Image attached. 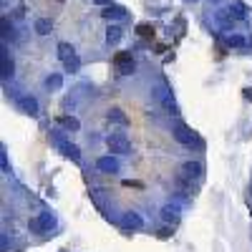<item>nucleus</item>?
Returning a JSON list of instances; mask_svg holds the SVG:
<instances>
[{"mask_svg":"<svg viewBox=\"0 0 252 252\" xmlns=\"http://www.w3.org/2000/svg\"><path fill=\"white\" fill-rule=\"evenodd\" d=\"M106 146L111 154H131V141L124 131H114L106 136Z\"/></svg>","mask_w":252,"mask_h":252,"instance_id":"1","label":"nucleus"},{"mask_svg":"<svg viewBox=\"0 0 252 252\" xmlns=\"http://www.w3.org/2000/svg\"><path fill=\"white\" fill-rule=\"evenodd\" d=\"M172 136H174L182 146H202V141L197 139V134H194L192 129H189L187 124H182V121H177V124H174Z\"/></svg>","mask_w":252,"mask_h":252,"instance_id":"2","label":"nucleus"},{"mask_svg":"<svg viewBox=\"0 0 252 252\" xmlns=\"http://www.w3.org/2000/svg\"><path fill=\"white\" fill-rule=\"evenodd\" d=\"M53 227H56V217L51 212H40L38 217L28 220V229H31V232H51Z\"/></svg>","mask_w":252,"mask_h":252,"instance_id":"3","label":"nucleus"},{"mask_svg":"<svg viewBox=\"0 0 252 252\" xmlns=\"http://www.w3.org/2000/svg\"><path fill=\"white\" fill-rule=\"evenodd\" d=\"M114 68L119 71V76H131L134 68H136V63H134L131 53H129V51L116 53V56H114Z\"/></svg>","mask_w":252,"mask_h":252,"instance_id":"4","label":"nucleus"},{"mask_svg":"<svg viewBox=\"0 0 252 252\" xmlns=\"http://www.w3.org/2000/svg\"><path fill=\"white\" fill-rule=\"evenodd\" d=\"M15 106H18L20 111H23L26 116H33V119L40 114V109H38V98H35V96H31V94L18 96V98H15Z\"/></svg>","mask_w":252,"mask_h":252,"instance_id":"5","label":"nucleus"},{"mask_svg":"<svg viewBox=\"0 0 252 252\" xmlns=\"http://www.w3.org/2000/svg\"><path fill=\"white\" fill-rule=\"evenodd\" d=\"M96 169H98L101 174H116V172L121 169V164H119V159H116L114 154H109V157H98V159H96Z\"/></svg>","mask_w":252,"mask_h":252,"instance_id":"6","label":"nucleus"},{"mask_svg":"<svg viewBox=\"0 0 252 252\" xmlns=\"http://www.w3.org/2000/svg\"><path fill=\"white\" fill-rule=\"evenodd\" d=\"M182 177L189 179V182H192V179H202V177H204V166H202V161H192V159L184 161V164H182Z\"/></svg>","mask_w":252,"mask_h":252,"instance_id":"7","label":"nucleus"},{"mask_svg":"<svg viewBox=\"0 0 252 252\" xmlns=\"http://www.w3.org/2000/svg\"><path fill=\"white\" fill-rule=\"evenodd\" d=\"M161 220H164L166 224H177V222L182 220V207H179L177 202H166V204L161 207Z\"/></svg>","mask_w":252,"mask_h":252,"instance_id":"8","label":"nucleus"},{"mask_svg":"<svg viewBox=\"0 0 252 252\" xmlns=\"http://www.w3.org/2000/svg\"><path fill=\"white\" fill-rule=\"evenodd\" d=\"M215 23H217V28L224 31V33H232V31H235V18H232V13H229V8L215 13Z\"/></svg>","mask_w":252,"mask_h":252,"instance_id":"9","label":"nucleus"},{"mask_svg":"<svg viewBox=\"0 0 252 252\" xmlns=\"http://www.w3.org/2000/svg\"><path fill=\"white\" fill-rule=\"evenodd\" d=\"M0 73H3V81L13 78V73H15V63H13V58H10L5 46L0 48Z\"/></svg>","mask_w":252,"mask_h":252,"instance_id":"10","label":"nucleus"},{"mask_svg":"<svg viewBox=\"0 0 252 252\" xmlns=\"http://www.w3.org/2000/svg\"><path fill=\"white\" fill-rule=\"evenodd\" d=\"M124 229H141L144 227V217L139 212H134V209H129V212H124L121 222H119Z\"/></svg>","mask_w":252,"mask_h":252,"instance_id":"11","label":"nucleus"},{"mask_svg":"<svg viewBox=\"0 0 252 252\" xmlns=\"http://www.w3.org/2000/svg\"><path fill=\"white\" fill-rule=\"evenodd\" d=\"M58 149L63 152V157L71 159L73 164H81V149H78L76 144H71L68 139H66V141H61V144H58Z\"/></svg>","mask_w":252,"mask_h":252,"instance_id":"12","label":"nucleus"},{"mask_svg":"<svg viewBox=\"0 0 252 252\" xmlns=\"http://www.w3.org/2000/svg\"><path fill=\"white\" fill-rule=\"evenodd\" d=\"M121 38H124V28L116 26V23H111V26L106 28V46H116V43H121Z\"/></svg>","mask_w":252,"mask_h":252,"instance_id":"13","label":"nucleus"},{"mask_svg":"<svg viewBox=\"0 0 252 252\" xmlns=\"http://www.w3.org/2000/svg\"><path fill=\"white\" fill-rule=\"evenodd\" d=\"M101 15L106 18V20H124V18H126V8H121V5H109V8L101 10Z\"/></svg>","mask_w":252,"mask_h":252,"instance_id":"14","label":"nucleus"},{"mask_svg":"<svg viewBox=\"0 0 252 252\" xmlns=\"http://www.w3.org/2000/svg\"><path fill=\"white\" fill-rule=\"evenodd\" d=\"M224 46H227V48H247L250 40L242 38V35H237V33H229V35L224 38Z\"/></svg>","mask_w":252,"mask_h":252,"instance_id":"15","label":"nucleus"},{"mask_svg":"<svg viewBox=\"0 0 252 252\" xmlns=\"http://www.w3.org/2000/svg\"><path fill=\"white\" fill-rule=\"evenodd\" d=\"M58 124H61L63 131H78V129H81V121H78L76 116H61Z\"/></svg>","mask_w":252,"mask_h":252,"instance_id":"16","label":"nucleus"},{"mask_svg":"<svg viewBox=\"0 0 252 252\" xmlns=\"http://www.w3.org/2000/svg\"><path fill=\"white\" fill-rule=\"evenodd\" d=\"M106 119H109L111 124H119V126H126V124H129V116H126L121 109H109V111H106Z\"/></svg>","mask_w":252,"mask_h":252,"instance_id":"17","label":"nucleus"},{"mask_svg":"<svg viewBox=\"0 0 252 252\" xmlns=\"http://www.w3.org/2000/svg\"><path fill=\"white\" fill-rule=\"evenodd\" d=\"M43 83H46L48 91H61V89H63V76H61V73H51V76H46Z\"/></svg>","mask_w":252,"mask_h":252,"instance_id":"18","label":"nucleus"},{"mask_svg":"<svg viewBox=\"0 0 252 252\" xmlns=\"http://www.w3.org/2000/svg\"><path fill=\"white\" fill-rule=\"evenodd\" d=\"M33 28H35V33H38V35H48V33L53 31V23H51L48 18H38L35 23H33Z\"/></svg>","mask_w":252,"mask_h":252,"instance_id":"19","label":"nucleus"},{"mask_svg":"<svg viewBox=\"0 0 252 252\" xmlns=\"http://www.w3.org/2000/svg\"><path fill=\"white\" fill-rule=\"evenodd\" d=\"M229 13H232L235 20H245V18H247V5L240 3V0H235V3L229 5Z\"/></svg>","mask_w":252,"mask_h":252,"instance_id":"20","label":"nucleus"},{"mask_svg":"<svg viewBox=\"0 0 252 252\" xmlns=\"http://www.w3.org/2000/svg\"><path fill=\"white\" fill-rule=\"evenodd\" d=\"M0 28H3V40H8V38H10V40H15V38H18V35H15L13 23H10V20H8L5 15H3V20H0Z\"/></svg>","mask_w":252,"mask_h":252,"instance_id":"21","label":"nucleus"},{"mask_svg":"<svg viewBox=\"0 0 252 252\" xmlns=\"http://www.w3.org/2000/svg\"><path fill=\"white\" fill-rule=\"evenodd\" d=\"M161 106L169 111V114H179V106H177V101L169 96V94H161Z\"/></svg>","mask_w":252,"mask_h":252,"instance_id":"22","label":"nucleus"},{"mask_svg":"<svg viewBox=\"0 0 252 252\" xmlns=\"http://www.w3.org/2000/svg\"><path fill=\"white\" fill-rule=\"evenodd\" d=\"M71 56H76V48L71 43H58V58L61 61H68Z\"/></svg>","mask_w":252,"mask_h":252,"instance_id":"23","label":"nucleus"},{"mask_svg":"<svg viewBox=\"0 0 252 252\" xmlns=\"http://www.w3.org/2000/svg\"><path fill=\"white\" fill-rule=\"evenodd\" d=\"M63 66H66V71H71V73H78L81 71V58L78 56H71L68 61H63Z\"/></svg>","mask_w":252,"mask_h":252,"instance_id":"24","label":"nucleus"},{"mask_svg":"<svg viewBox=\"0 0 252 252\" xmlns=\"http://www.w3.org/2000/svg\"><path fill=\"white\" fill-rule=\"evenodd\" d=\"M0 166H3V174H10V164H8V152H5V144H0Z\"/></svg>","mask_w":252,"mask_h":252,"instance_id":"25","label":"nucleus"},{"mask_svg":"<svg viewBox=\"0 0 252 252\" xmlns=\"http://www.w3.org/2000/svg\"><path fill=\"white\" fill-rule=\"evenodd\" d=\"M172 235H174V232H172V227H169V224H166V227H159V229H157V237H159V240H169Z\"/></svg>","mask_w":252,"mask_h":252,"instance_id":"26","label":"nucleus"},{"mask_svg":"<svg viewBox=\"0 0 252 252\" xmlns=\"http://www.w3.org/2000/svg\"><path fill=\"white\" fill-rule=\"evenodd\" d=\"M139 33H141V35H154V28H149V26H139Z\"/></svg>","mask_w":252,"mask_h":252,"instance_id":"27","label":"nucleus"},{"mask_svg":"<svg viewBox=\"0 0 252 252\" xmlns=\"http://www.w3.org/2000/svg\"><path fill=\"white\" fill-rule=\"evenodd\" d=\"M0 250H3V252H8V235H3V237H0Z\"/></svg>","mask_w":252,"mask_h":252,"instance_id":"28","label":"nucleus"},{"mask_svg":"<svg viewBox=\"0 0 252 252\" xmlns=\"http://www.w3.org/2000/svg\"><path fill=\"white\" fill-rule=\"evenodd\" d=\"M94 3H96V5H101V8H109V5H114L111 0H94Z\"/></svg>","mask_w":252,"mask_h":252,"instance_id":"29","label":"nucleus"},{"mask_svg":"<svg viewBox=\"0 0 252 252\" xmlns=\"http://www.w3.org/2000/svg\"><path fill=\"white\" fill-rule=\"evenodd\" d=\"M26 15V5H18L15 8V18H23Z\"/></svg>","mask_w":252,"mask_h":252,"instance_id":"30","label":"nucleus"},{"mask_svg":"<svg viewBox=\"0 0 252 252\" xmlns=\"http://www.w3.org/2000/svg\"><path fill=\"white\" fill-rule=\"evenodd\" d=\"M124 187H139V189H141L144 184H141V182H129V179H126V182H124Z\"/></svg>","mask_w":252,"mask_h":252,"instance_id":"31","label":"nucleus"},{"mask_svg":"<svg viewBox=\"0 0 252 252\" xmlns=\"http://www.w3.org/2000/svg\"><path fill=\"white\" fill-rule=\"evenodd\" d=\"M245 98H250V101H252V89H247V91H245Z\"/></svg>","mask_w":252,"mask_h":252,"instance_id":"32","label":"nucleus"},{"mask_svg":"<svg viewBox=\"0 0 252 252\" xmlns=\"http://www.w3.org/2000/svg\"><path fill=\"white\" fill-rule=\"evenodd\" d=\"M184 3H197V0H184Z\"/></svg>","mask_w":252,"mask_h":252,"instance_id":"33","label":"nucleus"},{"mask_svg":"<svg viewBox=\"0 0 252 252\" xmlns=\"http://www.w3.org/2000/svg\"><path fill=\"white\" fill-rule=\"evenodd\" d=\"M212 3H220V0H212Z\"/></svg>","mask_w":252,"mask_h":252,"instance_id":"34","label":"nucleus"}]
</instances>
